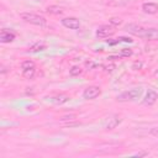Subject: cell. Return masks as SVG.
I'll use <instances>...</instances> for the list:
<instances>
[{"label": "cell", "instance_id": "1", "mask_svg": "<svg viewBox=\"0 0 158 158\" xmlns=\"http://www.w3.org/2000/svg\"><path fill=\"white\" fill-rule=\"evenodd\" d=\"M143 93V89L142 88H133V89H130V90H126L123 93H121L120 95H117V101H121V102H125V101H133V100H137L141 98Z\"/></svg>", "mask_w": 158, "mask_h": 158}, {"label": "cell", "instance_id": "2", "mask_svg": "<svg viewBox=\"0 0 158 158\" xmlns=\"http://www.w3.org/2000/svg\"><path fill=\"white\" fill-rule=\"evenodd\" d=\"M20 16L23 21L32 23V25H36V26H46V23H47V20L43 16L33 14V12H22Z\"/></svg>", "mask_w": 158, "mask_h": 158}, {"label": "cell", "instance_id": "3", "mask_svg": "<svg viewBox=\"0 0 158 158\" xmlns=\"http://www.w3.org/2000/svg\"><path fill=\"white\" fill-rule=\"evenodd\" d=\"M100 88L99 86H94V85H91V86H88L84 91H83V98L84 99H86V100H93V99H95V98H98L99 95H100Z\"/></svg>", "mask_w": 158, "mask_h": 158}, {"label": "cell", "instance_id": "4", "mask_svg": "<svg viewBox=\"0 0 158 158\" xmlns=\"http://www.w3.org/2000/svg\"><path fill=\"white\" fill-rule=\"evenodd\" d=\"M115 32L114 27L112 26H109V25H101L98 27L96 30V36L99 38H105V37H109V36H112Z\"/></svg>", "mask_w": 158, "mask_h": 158}, {"label": "cell", "instance_id": "5", "mask_svg": "<svg viewBox=\"0 0 158 158\" xmlns=\"http://www.w3.org/2000/svg\"><path fill=\"white\" fill-rule=\"evenodd\" d=\"M62 25L69 30H78L80 27V22L77 17H64L62 19Z\"/></svg>", "mask_w": 158, "mask_h": 158}, {"label": "cell", "instance_id": "6", "mask_svg": "<svg viewBox=\"0 0 158 158\" xmlns=\"http://www.w3.org/2000/svg\"><path fill=\"white\" fill-rule=\"evenodd\" d=\"M120 122H121L120 116H117V115H111L110 117H107V118L105 120L104 127H105L106 130H112V128H115Z\"/></svg>", "mask_w": 158, "mask_h": 158}, {"label": "cell", "instance_id": "7", "mask_svg": "<svg viewBox=\"0 0 158 158\" xmlns=\"http://www.w3.org/2000/svg\"><path fill=\"white\" fill-rule=\"evenodd\" d=\"M46 99H48L51 102H53L56 105H63L69 100V96L65 94H56V95H52V96L46 98Z\"/></svg>", "mask_w": 158, "mask_h": 158}, {"label": "cell", "instance_id": "8", "mask_svg": "<svg viewBox=\"0 0 158 158\" xmlns=\"http://www.w3.org/2000/svg\"><path fill=\"white\" fill-rule=\"evenodd\" d=\"M157 99H158V94H157L154 90L149 89V90L147 91L144 99H143V104H144V105H153V104H156Z\"/></svg>", "mask_w": 158, "mask_h": 158}, {"label": "cell", "instance_id": "9", "mask_svg": "<svg viewBox=\"0 0 158 158\" xmlns=\"http://www.w3.org/2000/svg\"><path fill=\"white\" fill-rule=\"evenodd\" d=\"M142 10L144 14L148 15H154L158 12V4L156 2H144L142 4Z\"/></svg>", "mask_w": 158, "mask_h": 158}, {"label": "cell", "instance_id": "10", "mask_svg": "<svg viewBox=\"0 0 158 158\" xmlns=\"http://www.w3.org/2000/svg\"><path fill=\"white\" fill-rule=\"evenodd\" d=\"M15 40V33L11 32V31H7V30H1L0 32V42L2 43H10Z\"/></svg>", "mask_w": 158, "mask_h": 158}, {"label": "cell", "instance_id": "11", "mask_svg": "<svg viewBox=\"0 0 158 158\" xmlns=\"http://www.w3.org/2000/svg\"><path fill=\"white\" fill-rule=\"evenodd\" d=\"M143 38L148 40V41H157L158 40V28H156V27L146 28V33H144Z\"/></svg>", "mask_w": 158, "mask_h": 158}, {"label": "cell", "instance_id": "12", "mask_svg": "<svg viewBox=\"0 0 158 158\" xmlns=\"http://www.w3.org/2000/svg\"><path fill=\"white\" fill-rule=\"evenodd\" d=\"M46 49V44L44 43H41V42H37V43H35V44H32L31 47H30V52H42V51H44Z\"/></svg>", "mask_w": 158, "mask_h": 158}, {"label": "cell", "instance_id": "13", "mask_svg": "<svg viewBox=\"0 0 158 158\" xmlns=\"http://www.w3.org/2000/svg\"><path fill=\"white\" fill-rule=\"evenodd\" d=\"M47 12L52 14V15H60L63 12V10H62V7H59L57 5H51L47 7Z\"/></svg>", "mask_w": 158, "mask_h": 158}, {"label": "cell", "instance_id": "14", "mask_svg": "<svg viewBox=\"0 0 158 158\" xmlns=\"http://www.w3.org/2000/svg\"><path fill=\"white\" fill-rule=\"evenodd\" d=\"M35 72H36V68L25 69V70H22V75H23L26 79H32V78H33V75H35Z\"/></svg>", "mask_w": 158, "mask_h": 158}, {"label": "cell", "instance_id": "15", "mask_svg": "<svg viewBox=\"0 0 158 158\" xmlns=\"http://www.w3.org/2000/svg\"><path fill=\"white\" fill-rule=\"evenodd\" d=\"M31 68H36V65H35V63L32 62V60H23L22 63H21V69L22 70H25V69H31Z\"/></svg>", "mask_w": 158, "mask_h": 158}, {"label": "cell", "instance_id": "16", "mask_svg": "<svg viewBox=\"0 0 158 158\" xmlns=\"http://www.w3.org/2000/svg\"><path fill=\"white\" fill-rule=\"evenodd\" d=\"M80 73H81V69H80V67H79V65H74V67H72V68L69 69V74H70V75H73V77L79 75Z\"/></svg>", "mask_w": 158, "mask_h": 158}, {"label": "cell", "instance_id": "17", "mask_svg": "<svg viewBox=\"0 0 158 158\" xmlns=\"http://www.w3.org/2000/svg\"><path fill=\"white\" fill-rule=\"evenodd\" d=\"M121 19H117V17H112V19H110V23H112V25H115V26H118V25H121Z\"/></svg>", "mask_w": 158, "mask_h": 158}, {"label": "cell", "instance_id": "18", "mask_svg": "<svg viewBox=\"0 0 158 158\" xmlns=\"http://www.w3.org/2000/svg\"><path fill=\"white\" fill-rule=\"evenodd\" d=\"M75 117H77L75 115H67V116H62L60 120H62V121H72V120H74Z\"/></svg>", "mask_w": 158, "mask_h": 158}, {"label": "cell", "instance_id": "19", "mask_svg": "<svg viewBox=\"0 0 158 158\" xmlns=\"http://www.w3.org/2000/svg\"><path fill=\"white\" fill-rule=\"evenodd\" d=\"M131 54H132V51H131V49H122L120 57H128V56H131Z\"/></svg>", "mask_w": 158, "mask_h": 158}, {"label": "cell", "instance_id": "20", "mask_svg": "<svg viewBox=\"0 0 158 158\" xmlns=\"http://www.w3.org/2000/svg\"><path fill=\"white\" fill-rule=\"evenodd\" d=\"M151 133H152L153 136H156V137H158V127H156V128H152V131H151Z\"/></svg>", "mask_w": 158, "mask_h": 158}, {"label": "cell", "instance_id": "21", "mask_svg": "<svg viewBox=\"0 0 158 158\" xmlns=\"http://www.w3.org/2000/svg\"><path fill=\"white\" fill-rule=\"evenodd\" d=\"M148 154V152H138V153H135V156H137V157H143V156H147Z\"/></svg>", "mask_w": 158, "mask_h": 158}, {"label": "cell", "instance_id": "22", "mask_svg": "<svg viewBox=\"0 0 158 158\" xmlns=\"http://www.w3.org/2000/svg\"><path fill=\"white\" fill-rule=\"evenodd\" d=\"M36 1H42V0H36Z\"/></svg>", "mask_w": 158, "mask_h": 158}]
</instances>
